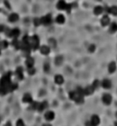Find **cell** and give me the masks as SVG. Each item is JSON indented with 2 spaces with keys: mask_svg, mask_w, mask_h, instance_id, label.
Wrapping results in <instances>:
<instances>
[{
  "mask_svg": "<svg viewBox=\"0 0 117 126\" xmlns=\"http://www.w3.org/2000/svg\"><path fill=\"white\" fill-rule=\"evenodd\" d=\"M10 76H11V73L8 72L7 74H5L0 80V84H1L3 87L7 88V90L9 91V88H10V85H11V81H10Z\"/></svg>",
  "mask_w": 117,
  "mask_h": 126,
  "instance_id": "1",
  "label": "cell"
},
{
  "mask_svg": "<svg viewBox=\"0 0 117 126\" xmlns=\"http://www.w3.org/2000/svg\"><path fill=\"white\" fill-rule=\"evenodd\" d=\"M30 46H31V48L34 49V50H36L38 47H39V38L38 36H33L32 39H31V41H30Z\"/></svg>",
  "mask_w": 117,
  "mask_h": 126,
  "instance_id": "2",
  "label": "cell"
},
{
  "mask_svg": "<svg viewBox=\"0 0 117 126\" xmlns=\"http://www.w3.org/2000/svg\"><path fill=\"white\" fill-rule=\"evenodd\" d=\"M6 35L8 37H11V38H18V36L20 35V30L19 29H14L11 31H6Z\"/></svg>",
  "mask_w": 117,
  "mask_h": 126,
  "instance_id": "3",
  "label": "cell"
},
{
  "mask_svg": "<svg viewBox=\"0 0 117 126\" xmlns=\"http://www.w3.org/2000/svg\"><path fill=\"white\" fill-rule=\"evenodd\" d=\"M100 124V118L97 116V115H94L92 116V118H90V125L92 126H97Z\"/></svg>",
  "mask_w": 117,
  "mask_h": 126,
  "instance_id": "4",
  "label": "cell"
},
{
  "mask_svg": "<svg viewBox=\"0 0 117 126\" xmlns=\"http://www.w3.org/2000/svg\"><path fill=\"white\" fill-rule=\"evenodd\" d=\"M103 102H104L105 105H110L111 102H112V96L110 94H108V93L104 94L103 95Z\"/></svg>",
  "mask_w": 117,
  "mask_h": 126,
  "instance_id": "5",
  "label": "cell"
},
{
  "mask_svg": "<svg viewBox=\"0 0 117 126\" xmlns=\"http://www.w3.org/2000/svg\"><path fill=\"white\" fill-rule=\"evenodd\" d=\"M50 23H51V15H47L41 19V24H43V25H49Z\"/></svg>",
  "mask_w": 117,
  "mask_h": 126,
  "instance_id": "6",
  "label": "cell"
},
{
  "mask_svg": "<svg viewBox=\"0 0 117 126\" xmlns=\"http://www.w3.org/2000/svg\"><path fill=\"white\" fill-rule=\"evenodd\" d=\"M67 5L68 4L65 2L64 0H60V1L58 2V4H57V8H59V9H66Z\"/></svg>",
  "mask_w": 117,
  "mask_h": 126,
  "instance_id": "7",
  "label": "cell"
},
{
  "mask_svg": "<svg viewBox=\"0 0 117 126\" xmlns=\"http://www.w3.org/2000/svg\"><path fill=\"white\" fill-rule=\"evenodd\" d=\"M40 51H41V53H42V54L46 55V54H48V53H49L50 49H49V47L47 46V45H42V46L40 47Z\"/></svg>",
  "mask_w": 117,
  "mask_h": 126,
  "instance_id": "8",
  "label": "cell"
},
{
  "mask_svg": "<svg viewBox=\"0 0 117 126\" xmlns=\"http://www.w3.org/2000/svg\"><path fill=\"white\" fill-rule=\"evenodd\" d=\"M18 20H19L18 14H11L9 16H8V21H9L10 23H16Z\"/></svg>",
  "mask_w": 117,
  "mask_h": 126,
  "instance_id": "9",
  "label": "cell"
},
{
  "mask_svg": "<svg viewBox=\"0 0 117 126\" xmlns=\"http://www.w3.org/2000/svg\"><path fill=\"white\" fill-rule=\"evenodd\" d=\"M104 12V8L102 6H96L94 8V14L96 15H100L101 14H103Z\"/></svg>",
  "mask_w": 117,
  "mask_h": 126,
  "instance_id": "10",
  "label": "cell"
},
{
  "mask_svg": "<svg viewBox=\"0 0 117 126\" xmlns=\"http://www.w3.org/2000/svg\"><path fill=\"white\" fill-rule=\"evenodd\" d=\"M16 76L19 77L20 80H23V78H24V75H23V68H22V67H19L18 69H16Z\"/></svg>",
  "mask_w": 117,
  "mask_h": 126,
  "instance_id": "11",
  "label": "cell"
},
{
  "mask_svg": "<svg viewBox=\"0 0 117 126\" xmlns=\"http://www.w3.org/2000/svg\"><path fill=\"white\" fill-rule=\"evenodd\" d=\"M116 69H117V67H116V63H115V62H112V63L109 64L108 70H109L110 73H114V72L116 71Z\"/></svg>",
  "mask_w": 117,
  "mask_h": 126,
  "instance_id": "12",
  "label": "cell"
},
{
  "mask_svg": "<svg viewBox=\"0 0 117 126\" xmlns=\"http://www.w3.org/2000/svg\"><path fill=\"white\" fill-rule=\"evenodd\" d=\"M110 23V19H109V16L108 15H105V16H103L102 20H101V24L102 26H108Z\"/></svg>",
  "mask_w": 117,
  "mask_h": 126,
  "instance_id": "13",
  "label": "cell"
},
{
  "mask_svg": "<svg viewBox=\"0 0 117 126\" xmlns=\"http://www.w3.org/2000/svg\"><path fill=\"white\" fill-rule=\"evenodd\" d=\"M102 86H103L104 88H106V89L111 88V81L108 80V79H105V80L102 82Z\"/></svg>",
  "mask_w": 117,
  "mask_h": 126,
  "instance_id": "14",
  "label": "cell"
},
{
  "mask_svg": "<svg viewBox=\"0 0 117 126\" xmlns=\"http://www.w3.org/2000/svg\"><path fill=\"white\" fill-rule=\"evenodd\" d=\"M54 118H55V113L54 112H51V111H48L45 114V119L46 120H48V121H50V120H54Z\"/></svg>",
  "mask_w": 117,
  "mask_h": 126,
  "instance_id": "15",
  "label": "cell"
},
{
  "mask_svg": "<svg viewBox=\"0 0 117 126\" xmlns=\"http://www.w3.org/2000/svg\"><path fill=\"white\" fill-rule=\"evenodd\" d=\"M79 94H80V93H78L77 91H71V92L69 93V96H70V98L73 99V101H76V98L79 96ZM81 95H82V94H81Z\"/></svg>",
  "mask_w": 117,
  "mask_h": 126,
  "instance_id": "16",
  "label": "cell"
},
{
  "mask_svg": "<svg viewBox=\"0 0 117 126\" xmlns=\"http://www.w3.org/2000/svg\"><path fill=\"white\" fill-rule=\"evenodd\" d=\"M26 65H27L28 68H31L34 66V59L31 58V56H28V59H26Z\"/></svg>",
  "mask_w": 117,
  "mask_h": 126,
  "instance_id": "17",
  "label": "cell"
},
{
  "mask_svg": "<svg viewBox=\"0 0 117 126\" xmlns=\"http://www.w3.org/2000/svg\"><path fill=\"white\" fill-rule=\"evenodd\" d=\"M55 82L57 84H63V82H64V78L63 76H61V75H55Z\"/></svg>",
  "mask_w": 117,
  "mask_h": 126,
  "instance_id": "18",
  "label": "cell"
},
{
  "mask_svg": "<svg viewBox=\"0 0 117 126\" xmlns=\"http://www.w3.org/2000/svg\"><path fill=\"white\" fill-rule=\"evenodd\" d=\"M23 102H24V103H32V96H31V94L26 93V94L24 95V97H23Z\"/></svg>",
  "mask_w": 117,
  "mask_h": 126,
  "instance_id": "19",
  "label": "cell"
},
{
  "mask_svg": "<svg viewBox=\"0 0 117 126\" xmlns=\"http://www.w3.org/2000/svg\"><path fill=\"white\" fill-rule=\"evenodd\" d=\"M94 87L92 85V86H88V87H86L85 90H84V94H92L94 93Z\"/></svg>",
  "mask_w": 117,
  "mask_h": 126,
  "instance_id": "20",
  "label": "cell"
},
{
  "mask_svg": "<svg viewBox=\"0 0 117 126\" xmlns=\"http://www.w3.org/2000/svg\"><path fill=\"white\" fill-rule=\"evenodd\" d=\"M55 21H57L58 24H64L65 23V16L63 15H59L57 16V19H55Z\"/></svg>",
  "mask_w": 117,
  "mask_h": 126,
  "instance_id": "21",
  "label": "cell"
},
{
  "mask_svg": "<svg viewBox=\"0 0 117 126\" xmlns=\"http://www.w3.org/2000/svg\"><path fill=\"white\" fill-rule=\"evenodd\" d=\"M47 107V103L46 102H43L42 104H39V107H38V111H43L44 109Z\"/></svg>",
  "mask_w": 117,
  "mask_h": 126,
  "instance_id": "22",
  "label": "cell"
},
{
  "mask_svg": "<svg viewBox=\"0 0 117 126\" xmlns=\"http://www.w3.org/2000/svg\"><path fill=\"white\" fill-rule=\"evenodd\" d=\"M117 31V24L116 23H112L111 27H110V33H114Z\"/></svg>",
  "mask_w": 117,
  "mask_h": 126,
  "instance_id": "23",
  "label": "cell"
},
{
  "mask_svg": "<svg viewBox=\"0 0 117 126\" xmlns=\"http://www.w3.org/2000/svg\"><path fill=\"white\" fill-rule=\"evenodd\" d=\"M109 12H110V14H112L113 15H117V6H112V7H110Z\"/></svg>",
  "mask_w": 117,
  "mask_h": 126,
  "instance_id": "24",
  "label": "cell"
},
{
  "mask_svg": "<svg viewBox=\"0 0 117 126\" xmlns=\"http://www.w3.org/2000/svg\"><path fill=\"white\" fill-rule=\"evenodd\" d=\"M12 45H14L16 48H18V49L21 48V43L18 41V39H16V38H15V40L12 41Z\"/></svg>",
  "mask_w": 117,
  "mask_h": 126,
  "instance_id": "25",
  "label": "cell"
},
{
  "mask_svg": "<svg viewBox=\"0 0 117 126\" xmlns=\"http://www.w3.org/2000/svg\"><path fill=\"white\" fill-rule=\"evenodd\" d=\"M8 92V90H7V88H5V87H3V86L0 84V94H2V95H4V94H6Z\"/></svg>",
  "mask_w": 117,
  "mask_h": 126,
  "instance_id": "26",
  "label": "cell"
},
{
  "mask_svg": "<svg viewBox=\"0 0 117 126\" xmlns=\"http://www.w3.org/2000/svg\"><path fill=\"white\" fill-rule=\"evenodd\" d=\"M7 46H8V42L7 41H2V42H0V47L1 48H7Z\"/></svg>",
  "mask_w": 117,
  "mask_h": 126,
  "instance_id": "27",
  "label": "cell"
},
{
  "mask_svg": "<svg viewBox=\"0 0 117 126\" xmlns=\"http://www.w3.org/2000/svg\"><path fill=\"white\" fill-rule=\"evenodd\" d=\"M28 73L30 74V75H34V74H35V69H34L33 67L28 68Z\"/></svg>",
  "mask_w": 117,
  "mask_h": 126,
  "instance_id": "28",
  "label": "cell"
},
{
  "mask_svg": "<svg viewBox=\"0 0 117 126\" xmlns=\"http://www.w3.org/2000/svg\"><path fill=\"white\" fill-rule=\"evenodd\" d=\"M38 107H39V104L38 103H36V102H34L33 104H32V109L33 110H38Z\"/></svg>",
  "mask_w": 117,
  "mask_h": 126,
  "instance_id": "29",
  "label": "cell"
},
{
  "mask_svg": "<svg viewBox=\"0 0 117 126\" xmlns=\"http://www.w3.org/2000/svg\"><path fill=\"white\" fill-rule=\"evenodd\" d=\"M16 88H18V84H11L10 85V88H9V91H14Z\"/></svg>",
  "mask_w": 117,
  "mask_h": 126,
  "instance_id": "30",
  "label": "cell"
},
{
  "mask_svg": "<svg viewBox=\"0 0 117 126\" xmlns=\"http://www.w3.org/2000/svg\"><path fill=\"white\" fill-rule=\"evenodd\" d=\"M94 49H96V46H94V44H92V45L88 47V51H89V52H94Z\"/></svg>",
  "mask_w": 117,
  "mask_h": 126,
  "instance_id": "31",
  "label": "cell"
},
{
  "mask_svg": "<svg viewBox=\"0 0 117 126\" xmlns=\"http://www.w3.org/2000/svg\"><path fill=\"white\" fill-rule=\"evenodd\" d=\"M62 56H60V58H57V59H55V64L57 65H61L62 64Z\"/></svg>",
  "mask_w": 117,
  "mask_h": 126,
  "instance_id": "32",
  "label": "cell"
},
{
  "mask_svg": "<svg viewBox=\"0 0 117 126\" xmlns=\"http://www.w3.org/2000/svg\"><path fill=\"white\" fill-rule=\"evenodd\" d=\"M16 126H25L23 120H18V121H16Z\"/></svg>",
  "mask_w": 117,
  "mask_h": 126,
  "instance_id": "33",
  "label": "cell"
},
{
  "mask_svg": "<svg viewBox=\"0 0 117 126\" xmlns=\"http://www.w3.org/2000/svg\"><path fill=\"white\" fill-rule=\"evenodd\" d=\"M40 23H41V20H39V19H35V20H34V24H35L36 26H38Z\"/></svg>",
  "mask_w": 117,
  "mask_h": 126,
  "instance_id": "34",
  "label": "cell"
},
{
  "mask_svg": "<svg viewBox=\"0 0 117 126\" xmlns=\"http://www.w3.org/2000/svg\"><path fill=\"white\" fill-rule=\"evenodd\" d=\"M93 86L94 87V89H96V88L98 87V86H99V81H98V80L94 81V84H93Z\"/></svg>",
  "mask_w": 117,
  "mask_h": 126,
  "instance_id": "35",
  "label": "cell"
},
{
  "mask_svg": "<svg viewBox=\"0 0 117 126\" xmlns=\"http://www.w3.org/2000/svg\"><path fill=\"white\" fill-rule=\"evenodd\" d=\"M48 68H49V66H48V65H47V64H46V65H45V66H44V70H45V72H48V70H49V69H48Z\"/></svg>",
  "mask_w": 117,
  "mask_h": 126,
  "instance_id": "36",
  "label": "cell"
},
{
  "mask_svg": "<svg viewBox=\"0 0 117 126\" xmlns=\"http://www.w3.org/2000/svg\"><path fill=\"white\" fill-rule=\"evenodd\" d=\"M5 5H6L7 7H10V5H9V4H8V3H7V1H5Z\"/></svg>",
  "mask_w": 117,
  "mask_h": 126,
  "instance_id": "37",
  "label": "cell"
},
{
  "mask_svg": "<svg viewBox=\"0 0 117 126\" xmlns=\"http://www.w3.org/2000/svg\"><path fill=\"white\" fill-rule=\"evenodd\" d=\"M5 126H11V124H10L9 122H8V123H6V125H5Z\"/></svg>",
  "mask_w": 117,
  "mask_h": 126,
  "instance_id": "38",
  "label": "cell"
},
{
  "mask_svg": "<svg viewBox=\"0 0 117 126\" xmlns=\"http://www.w3.org/2000/svg\"><path fill=\"white\" fill-rule=\"evenodd\" d=\"M42 126H51L50 124H44V125H42Z\"/></svg>",
  "mask_w": 117,
  "mask_h": 126,
  "instance_id": "39",
  "label": "cell"
},
{
  "mask_svg": "<svg viewBox=\"0 0 117 126\" xmlns=\"http://www.w3.org/2000/svg\"><path fill=\"white\" fill-rule=\"evenodd\" d=\"M116 118H117V112H116Z\"/></svg>",
  "mask_w": 117,
  "mask_h": 126,
  "instance_id": "40",
  "label": "cell"
},
{
  "mask_svg": "<svg viewBox=\"0 0 117 126\" xmlns=\"http://www.w3.org/2000/svg\"><path fill=\"white\" fill-rule=\"evenodd\" d=\"M0 54H1V51H0Z\"/></svg>",
  "mask_w": 117,
  "mask_h": 126,
  "instance_id": "41",
  "label": "cell"
}]
</instances>
